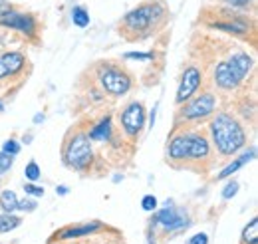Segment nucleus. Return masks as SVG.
Masks as SVG:
<instances>
[{"mask_svg":"<svg viewBox=\"0 0 258 244\" xmlns=\"http://www.w3.org/2000/svg\"><path fill=\"white\" fill-rule=\"evenodd\" d=\"M109 135H111V119L105 117V119H101V121L97 123L96 127L90 131L88 137H90V141H107Z\"/></svg>","mask_w":258,"mask_h":244,"instance_id":"dca6fc26","label":"nucleus"},{"mask_svg":"<svg viewBox=\"0 0 258 244\" xmlns=\"http://www.w3.org/2000/svg\"><path fill=\"white\" fill-rule=\"evenodd\" d=\"M129 60H153V54H141V52H129L125 54Z\"/></svg>","mask_w":258,"mask_h":244,"instance_id":"c85d7f7f","label":"nucleus"},{"mask_svg":"<svg viewBox=\"0 0 258 244\" xmlns=\"http://www.w3.org/2000/svg\"><path fill=\"white\" fill-rule=\"evenodd\" d=\"M99 84L111 95H123L131 88V80L127 74L117 68H111V66H103L99 70Z\"/></svg>","mask_w":258,"mask_h":244,"instance_id":"20e7f679","label":"nucleus"},{"mask_svg":"<svg viewBox=\"0 0 258 244\" xmlns=\"http://www.w3.org/2000/svg\"><path fill=\"white\" fill-rule=\"evenodd\" d=\"M24 56L18 54V52H8V54H2L0 56V80L6 78V76H12V74H18L22 68H24Z\"/></svg>","mask_w":258,"mask_h":244,"instance_id":"9d476101","label":"nucleus"},{"mask_svg":"<svg viewBox=\"0 0 258 244\" xmlns=\"http://www.w3.org/2000/svg\"><path fill=\"white\" fill-rule=\"evenodd\" d=\"M94 159V151H92V143H90V137L86 133H76L68 147H66V163L72 167V169H86Z\"/></svg>","mask_w":258,"mask_h":244,"instance_id":"7ed1b4c3","label":"nucleus"},{"mask_svg":"<svg viewBox=\"0 0 258 244\" xmlns=\"http://www.w3.org/2000/svg\"><path fill=\"white\" fill-rule=\"evenodd\" d=\"M12 165H14V155H8V153H0V177L4 175V173H8L10 169H12Z\"/></svg>","mask_w":258,"mask_h":244,"instance_id":"5701e85b","label":"nucleus"},{"mask_svg":"<svg viewBox=\"0 0 258 244\" xmlns=\"http://www.w3.org/2000/svg\"><path fill=\"white\" fill-rule=\"evenodd\" d=\"M18 209H20V211H28V213H32L34 209H36V203H34V201H18Z\"/></svg>","mask_w":258,"mask_h":244,"instance_id":"7c9ffc66","label":"nucleus"},{"mask_svg":"<svg viewBox=\"0 0 258 244\" xmlns=\"http://www.w3.org/2000/svg\"><path fill=\"white\" fill-rule=\"evenodd\" d=\"M97 226H99L97 222H92V224H84V226H78V228H66L64 232H60V238H78V236L94 232Z\"/></svg>","mask_w":258,"mask_h":244,"instance_id":"a211bd4d","label":"nucleus"},{"mask_svg":"<svg viewBox=\"0 0 258 244\" xmlns=\"http://www.w3.org/2000/svg\"><path fill=\"white\" fill-rule=\"evenodd\" d=\"M191 244H209V236H207L205 232H201V234H195L193 238H191Z\"/></svg>","mask_w":258,"mask_h":244,"instance_id":"2f4dec72","label":"nucleus"},{"mask_svg":"<svg viewBox=\"0 0 258 244\" xmlns=\"http://www.w3.org/2000/svg\"><path fill=\"white\" fill-rule=\"evenodd\" d=\"M221 2H225L228 6H234V8H244V6H248L252 0H221Z\"/></svg>","mask_w":258,"mask_h":244,"instance_id":"c756f323","label":"nucleus"},{"mask_svg":"<svg viewBox=\"0 0 258 244\" xmlns=\"http://www.w3.org/2000/svg\"><path fill=\"white\" fill-rule=\"evenodd\" d=\"M201 72L195 68V66H189L181 78V84H179V90H177V103H183L187 99H191V95L197 92V88L201 86Z\"/></svg>","mask_w":258,"mask_h":244,"instance_id":"6e6552de","label":"nucleus"},{"mask_svg":"<svg viewBox=\"0 0 258 244\" xmlns=\"http://www.w3.org/2000/svg\"><path fill=\"white\" fill-rule=\"evenodd\" d=\"M209 153V141L201 133H189V159H207Z\"/></svg>","mask_w":258,"mask_h":244,"instance_id":"4468645a","label":"nucleus"},{"mask_svg":"<svg viewBox=\"0 0 258 244\" xmlns=\"http://www.w3.org/2000/svg\"><path fill=\"white\" fill-rule=\"evenodd\" d=\"M40 121H44V115H40V113H38V115L34 117V123H40Z\"/></svg>","mask_w":258,"mask_h":244,"instance_id":"f704fd0d","label":"nucleus"},{"mask_svg":"<svg viewBox=\"0 0 258 244\" xmlns=\"http://www.w3.org/2000/svg\"><path fill=\"white\" fill-rule=\"evenodd\" d=\"M0 24L6 26V28H12V30H18V32H24L28 36H32L36 32V20L34 16L30 14H24V12H6L2 18H0Z\"/></svg>","mask_w":258,"mask_h":244,"instance_id":"0eeeda50","label":"nucleus"},{"mask_svg":"<svg viewBox=\"0 0 258 244\" xmlns=\"http://www.w3.org/2000/svg\"><path fill=\"white\" fill-rule=\"evenodd\" d=\"M24 175H26V179L28 181H38L40 179V175H42V171H40V167L34 163V161H30L28 165H26V169H24Z\"/></svg>","mask_w":258,"mask_h":244,"instance_id":"b1692460","label":"nucleus"},{"mask_svg":"<svg viewBox=\"0 0 258 244\" xmlns=\"http://www.w3.org/2000/svg\"><path fill=\"white\" fill-rule=\"evenodd\" d=\"M2 151L8 153V155H18V153H20V145H18L14 139H8V141L4 143V147H2Z\"/></svg>","mask_w":258,"mask_h":244,"instance_id":"a878e982","label":"nucleus"},{"mask_svg":"<svg viewBox=\"0 0 258 244\" xmlns=\"http://www.w3.org/2000/svg\"><path fill=\"white\" fill-rule=\"evenodd\" d=\"M169 159H173V161L189 159V133H181V135L171 139V143H169Z\"/></svg>","mask_w":258,"mask_h":244,"instance_id":"ddd939ff","label":"nucleus"},{"mask_svg":"<svg viewBox=\"0 0 258 244\" xmlns=\"http://www.w3.org/2000/svg\"><path fill=\"white\" fill-rule=\"evenodd\" d=\"M143 125H145V109H143V105L137 103V101L129 103L127 107L123 109V113H121V127H123V131L127 133L129 137H135V135H139Z\"/></svg>","mask_w":258,"mask_h":244,"instance_id":"423d86ee","label":"nucleus"},{"mask_svg":"<svg viewBox=\"0 0 258 244\" xmlns=\"http://www.w3.org/2000/svg\"><path fill=\"white\" fill-rule=\"evenodd\" d=\"M169 12L163 2H143L129 10L119 22V32L129 40H143L161 28Z\"/></svg>","mask_w":258,"mask_h":244,"instance_id":"f257e3e1","label":"nucleus"},{"mask_svg":"<svg viewBox=\"0 0 258 244\" xmlns=\"http://www.w3.org/2000/svg\"><path fill=\"white\" fill-rule=\"evenodd\" d=\"M20 222H22V220H20L18 216H14L12 213L0 214V232H10V230L18 228Z\"/></svg>","mask_w":258,"mask_h":244,"instance_id":"412c9836","label":"nucleus"},{"mask_svg":"<svg viewBox=\"0 0 258 244\" xmlns=\"http://www.w3.org/2000/svg\"><path fill=\"white\" fill-rule=\"evenodd\" d=\"M221 14H223V20L221 22H211L213 28L225 30L228 34H248V22L240 14H230L228 10L221 12Z\"/></svg>","mask_w":258,"mask_h":244,"instance_id":"1a4fd4ad","label":"nucleus"},{"mask_svg":"<svg viewBox=\"0 0 258 244\" xmlns=\"http://www.w3.org/2000/svg\"><path fill=\"white\" fill-rule=\"evenodd\" d=\"M228 68L234 72V76L242 82L244 78H246V74L250 72V68H252V60L248 58V54H244V52H236V54H232L228 60Z\"/></svg>","mask_w":258,"mask_h":244,"instance_id":"f8f14e48","label":"nucleus"},{"mask_svg":"<svg viewBox=\"0 0 258 244\" xmlns=\"http://www.w3.org/2000/svg\"><path fill=\"white\" fill-rule=\"evenodd\" d=\"M56 193H58V195H62V197H64V195H68V187H66V185H60V187H58V189H56Z\"/></svg>","mask_w":258,"mask_h":244,"instance_id":"72a5a7b5","label":"nucleus"},{"mask_svg":"<svg viewBox=\"0 0 258 244\" xmlns=\"http://www.w3.org/2000/svg\"><path fill=\"white\" fill-rule=\"evenodd\" d=\"M141 207H143V211H155L157 209V199L153 197V195H147V197H143V201H141Z\"/></svg>","mask_w":258,"mask_h":244,"instance_id":"393cba45","label":"nucleus"},{"mask_svg":"<svg viewBox=\"0 0 258 244\" xmlns=\"http://www.w3.org/2000/svg\"><path fill=\"white\" fill-rule=\"evenodd\" d=\"M215 82H217V86L223 88V90H234V88L240 84V80L234 76V72L228 68L226 62H221V64L217 66V70H215Z\"/></svg>","mask_w":258,"mask_h":244,"instance_id":"9b49d317","label":"nucleus"},{"mask_svg":"<svg viewBox=\"0 0 258 244\" xmlns=\"http://www.w3.org/2000/svg\"><path fill=\"white\" fill-rule=\"evenodd\" d=\"M10 10H12V4L6 2V0H0V18H2L6 12H10Z\"/></svg>","mask_w":258,"mask_h":244,"instance_id":"473e14b6","label":"nucleus"},{"mask_svg":"<svg viewBox=\"0 0 258 244\" xmlns=\"http://www.w3.org/2000/svg\"><path fill=\"white\" fill-rule=\"evenodd\" d=\"M157 220L161 222L167 230H179V228L185 226V218L181 216V213H177V211H175L173 207H169V205H167V209L159 211Z\"/></svg>","mask_w":258,"mask_h":244,"instance_id":"2eb2a0df","label":"nucleus"},{"mask_svg":"<svg viewBox=\"0 0 258 244\" xmlns=\"http://www.w3.org/2000/svg\"><path fill=\"white\" fill-rule=\"evenodd\" d=\"M0 209L4 213L18 211V199H16V195L12 191H2V195H0Z\"/></svg>","mask_w":258,"mask_h":244,"instance_id":"6ab92c4d","label":"nucleus"},{"mask_svg":"<svg viewBox=\"0 0 258 244\" xmlns=\"http://www.w3.org/2000/svg\"><path fill=\"white\" fill-rule=\"evenodd\" d=\"M254 153H256V151H254V149H250V151H248V153H244L242 157H238L236 161H232V163H230V165H228L226 169H223V171H221V175H219V179H226V177H230L232 173H236V171H238V169H240V167H242L244 163H248V161H250V159L254 157Z\"/></svg>","mask_w":258,"mask_h":244,"instance_id":"f3484780","label":"nucleus"},{"mask_svg":"<svg viewBox=\"0 0 258 244\" xmlns=\"http://www.w3.org/2000/svg\"><path fill=\"white\" fill-rule=\"evenodd\" d=\"M236 191H238V183H236V181H230V183L225 187V191H223V197H225V199H230V197L236 195Z\"/></svg>","mask_w":258,"mask_h":244,"instance_id":"cd10ccee","label":"nucleus"},{"mask_svg":"<svg viewBox=\"0 0 258 244\" xmlns=\"http://www.w3.org/2000/svg\"><path fill=\"white\" fill-rule=\"evenodd\" d=\"M72 22H74L76 26H80V28H86V26L90 24V14H88V10H86L84 6H74V8H72Z\"/></svg>","mask_w":258,"mask_h":244,"instance_id":"aec40b11","label":"nucleus"},{"mask_svg":"<svg viewBox=\"0 0 258 244\" xmlns=\"http://www.w3.org/2000/svg\"><path fill=\"white\" fill-rule=\"evenodd\" d=\"M215 103L213 93H201L183 107V115L185 119H203L215 111Z\"/></svg>","mask_w":258,"mask_h":244,"instance_id":"39448f33","label":"nucleus"},{"mask_svg":"<svg viewBox=\"0 0 258 244\" xmlns=\"http://www.w3.org/2000/svg\"><path fill=\"white\" fill-rule=\"evenodd\" d=\"M211 133H213V143L223 155H234L238 153L244 143H246V135L244 129L240 127V123L236 121L232 115L228 113H219L213 123H211Z\"/></svg>","mask_w":258,"mask_h":244,"instance_id":"f03ea898","label":"nucleus"},{"mask_svg":"<svg viewBox=\"0 0 258 244\" xmlns=\"http://www.w3.org/2000/svg\"><path fill=\"white\" fill-rule=\"evenodd\" d=\"M24 191H26V195H32V197H42V195H44V189L32 183L24 185Z\"/></svg>","mask_w":258,"mask_h":244,"instance_id":"bb28decb","label":"nucleus"},{"mask_svg":"<svg viewBox=\"0 0 258 244\" xmlns=\"http://www.w3.org/2000/svg\"><path fill=\"white\" fill-rule=\"evenodd\" d=\"M2 109H4V105H2V103H0V111H2Z\"/></svg>","mask_w":258,"mask_h":244,"instance_id":"c9c22d12","label":"nucleus"},{"mask_svg":"<svg viewBox=\"0 0 258 244\" xmlns=\"http://www.w3.org/2000/svg\"><path fill=\"white\" fill-rule=\"evenodd\" d=\"M256 238H258V220L252 218L248 222V226L244 228V232H242V244H256Z\"/></svg>","mask_w":258,"mask_h":244,"instance_id":"4be33fe9","label":"nucleus"}]
</instances>
